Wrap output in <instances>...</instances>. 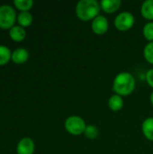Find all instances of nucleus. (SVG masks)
<instances>
[{
  "label": "nucleus",
  "mask_w": 153,
  "mask_h": 154,
  "mask_svg": "<svg viewBox=\"0 0 153 154\" xmlns=\"http://www.w3.org/2000/svg\"><path fill=\"white\" fill-rule=\"evenodd\" d=\"M33 21L32 14L30 12H20L19 14H17V20L16 22L18 23V25L26 28L29 27Z\"/></svg>",
  "instance_id": "nucleus-14"
},
{
  "label": "nucleus",
  "mask_w": 153,
  "mask_h": 154,
  "mask_svg": "<svg viewBox=\"0 0 153 154\" xmlns=\"http://www.w3.org/2000/svg\"><path fill=\"white\" fill-rule=\"evenodd\" d=\"M8 33H9L10 39L14 42H23L26 38L25 28H23L20 25H14V27H12L8 31Z\"/></svg>",
  "instance_id": "nucleus-10"
},
{
  "label": "nucleus",
  "mask_w": 153,
  "mask_h": 154,
  "mask_svg": "<svg viewBox=\"0 0 153 154\" xmlns=\"http://www.w3.org/2000/svg\"><path fill=\"white\" fill-rule=\"evenodd\" d=\"M122 5L121 0H102L100 2L101 9L106 14L115 13Z\"/></svg>",
  "instance_id": "nucleus-9"
},
{
  "label": "nucleus",
  "mask_w": 153,
  "mask_h": 154,
  "mask_svg": "<svg viewBox=\"0 0 153 154\" xmlns=\"http://www.w3.org/2000/svg\"><path fill=\"white\" fill-rule=\"evenodd\" d=\"M150 101H151V104L153 106V92L151 94V97H150Z\"/></svg>",
  "instance_id": "nucleus-21"
},
{
  "label": "nucleus",
  "mask_w": 153,
  "mask_h": 154,
  "mask_svg": "<svg viewBox=\"0 0 153 154\" xmlns=\"http://www.w3.org/2000/svg\"><path fill=\"white\" fill-rule=\"evenodd\" d=\"M108 106L114 112L120 111L123 108V106H124L123 97H121L119 95H116V94L111 96L110 98L108 99Z\"/></svg>",
  "instance_id": "nucleus-12"
},
{
  "label": "nucleus",
  "mask_w": 153,
  "mask_h": 154,
  "mask_svg": "<svg viewBox=\"0 0 153 154\" xmlns=\"http://www.w3.org/2000/svg\"><path fill=\"white\" fill-rule=\"evenodd\" d=\"M143 57L146 61L153 65V42H148L143 49Z\"/></svg>",
  "instance_id": "nucleus-19"
},
{
  "label": "nucleus",
  "mask_w": 153,
  "mask_h": 154,
  "mask_svg": "<svg viewBox=\"0 0 153 154\" xmlns=\"http://www.w3.org/2000/svg\"><path fill=\"white\" fill-rule=\"evenodd\" d=\"M32 0H14V5L20 12H30L32 7L33 6Z\"/></svg>",
  "instance_id": "nucleus-15"
},
{
  "label": "nucleus",
  "mask_w": 153,
  "mask_h": 154,
  "mask_svg": "<svg viewBox=\"0 0 153 154\" xmlns=\"http://www.w3.org/2000/svg\"><path fill=\"white\" fill-rule=\"evenodd\" d=\"M142 34L149 42H153V22H148L142 28Z\"/></svg>",
  "instance_id": "nucleus-18"
},
{
  "label": "nucleus",
  "mask_w": 153,
  "mask_h": 154,
  "mask_svg": "<svg viewBox=\"0 0 153 154\" xmlns=\"http://www.w3.org/2000/svg\"><path fill=\"white\" fill-rule=\"evenodd\" d=\"M135 85V79L131 73L126 71L120 72L113 81V91L121 97H127L133 92Z\"/></svg>",
  "instance_id": "nucleus-1"
},
{
  "label": "nucleus",
  "mask_w": 153,
  "mask_h": 154,
  "mask_svg": "<svg viewBox=\"0 0 153 154\" xmlns=\"http://www.w3.org/2000/svg\"><path fill=\"white\" fill-rule=\"evenodd\" d=\"M35 151V144L32 138L23 137L16 145L17 154H33Z\"/></svg>",
  "instance_id": "nucleus-7"
},
{
  "label": "nucleus",
  "mask_w": 153,
  "mask_h": 154,
  "mask_svg": "<svg viewBox=\"0 0 153 154\" xmlns=\"http://www.w3.org/2000/svg\"><path fill=\"white\" fill-rule=\"evenodd\" d=\"M17 14L14 8L7 4L0 5V29L10 30L14 26Z\"/></svg>",
  "instance_id": "nucleus-3"
},
{
  "label": "nucleus",
  "mask_w": 153,
  "mask_h": 154,
  "mask_svg": "<svg viewBox=\"0 0 153 154\" xmlns=\"http://www.w3.org/2000/svg\"><path fill=\"white\" fill-rule=\"evenodd\" d=\"M101 10L100 3L96 0H80L76 5V15L83 22L93 21L99 15Z\"/></svg>",
  "instance_id": "nucleus-2"
},
{
  "label": "nucleus",
  "mask_w": 153,
  "mask_h": 154,
  "mask_svg": "<svg viewBox=\"0 0 153 154\" xmlns=\"http://www.w3.org/2000/svg\"><path fill=\"white\" fill-rule=\"evenodd\" d=\"M64 127L69 134L77 136L84 134L87 124L84 119L78 116H70L65 120Z\"/></svg>",
  "instance_id": "nucleus-4"
},
{
  "label": "nucleus",
  "mask_w": 153,
  "mask_h": 154,
  "mask_svg": "<svg viewBox=\"0 0 153 154\" xmlns=\"http://www.w3.org/2000/svg\"><path fill=\"white\" fill-rule=\"evenodd\" d=\"M141 14L143 18L153 21V0H146L141 6Z\"/></svg>",
  "instance_id": "nucleus-13"
},
{
  "label": "nucleus",
  "mask_w": 153,
  "mask_h": 154,
  "mask_svg": "<svg viewBox=\"0 0 153 154\" xmlns=\"http://www.w3.org/2000/svg\"><path fill=\"white\" fill-rule=\"evenodd\" d=\"M92 32L97 35L105 34L109 29V23L106 16L99 14L91 23Z\"/></svg>",
  "instance_id": "nucleus-6"
},
{
  "label": "nucleus",
  "mask_w": 153,
  "mask_h": 154,
  "mask_svg": "<svg viewBox=\"0 0 153 154\" xmlns=\"http://www.w3.org/2000/svg\"><path fill=\"white\" fill-rule=\"evenodd\" d=\"M11 50L7 46L0 44V67L7 64L11 60Z\"/></svg>",
  "instance_id": "nucleus-16"
},
{
  "label": "nucleus",
  "mask_w": 153,
  "mask_h": 154,
  "mask_svg": "<svg viewBox=\"0 0 153 154\" xmlns=\"http://www.w3.org/2000/svg\"><path fill=\"white\" fill-rule=\"evenodd\" d=\"M29 59V52L26 49L19 47L14 49L12 51V56H11V60L15 63V64H23L25 63Z\"/></svg>",
  "instance_id": "nucleus-8"
},
{
  "label": "nucleus",
  "mask_w": 153,
  "mask_h": 154,
  "mask_svg": "<svg viewBox=\"0 0 153 154\" xmlns=\"http://www.w3.org/2000/svg\"><path fill=\"white\" fill-rule=\"evenodd\" d=\"M85 136L89 139V140H95L98 137L99 134V131L97 129L96 126L93 125H87L86 127V130L84 132Z\"/></svg>",
  "instance_id": "nucleus-17"
},
{
  "label": "nucleus",
  "mask_w": 153,
  "mask_h": 154,
  "mask_svg": "<svg viewBox=\"0 0 153 154\" xmlns=\"http://www.w3.org/2000/svg\"><path fill=\"white\" fill-rule=\"evenodd\" d=\"M134 23H135L134 15L130 12L124 11L116 15V17L115 18L114 24L118 31L126 32L133 28Z\"/></svg>",
  "instance_id": "nucleus-5"
},
{
  "label": "nucleus",
  "mask_w": 153,
  "mask_h": 154,
  "mask_svg": "<svg viewBox=\"0 0 153 154\" xmlns=\"http://www.w3.org/2000/svg\"><path fill=\"white\" fill-rule=\"evenodd\" d=\"M146 81L148 85L153 88V69H150L146 73Z\"/></svg>",
  "instance_id": "nucleus-20"
},
{
  "label": "nucleus",
  "mask_w": 153,
  "mask_h": 154,
  "mask_svg": "<svg viewBox=\"0 0 153 154\" xmlns=\"http://www.w3.org/2000/svg\"><path fill=\"white\" fill-rule=\"evenodd\" d=\"M142 131L147 140L153 142V117H148L142 122Z\"/></svg>",
  "instance_id": "nucleus-11"
}]
</instances>
